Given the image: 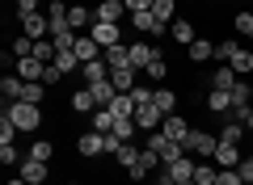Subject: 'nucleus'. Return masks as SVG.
Masks as SVG:
<instances>
[{"label": "nucleus", "instance_id": "obj_41", "mask_svg": "<svg viewBox=\"0 0 253 185\" xmlns=\"http://www.w3.org/2000/svg\"><path fill=\"white\" fill-rule=\"evenodd\" d=\"M165 76H169V68H165V59H152V63H148V80H152V84H161Z\"/></svg>", "mask_w": 253, "mask_h": 185}, {"label": "nucleus", "instance_id": "obj_55", "mask_svg": "<svg viewBox=\"0 0 253 185\" xmlns=\"http://www.w3.org/2000/svg\"><path fill=\"white\" fill-rule=\"evenodd\" d=\"M9 185H30V181H21V177H17V181H9Z\"/></svg>", "mask_w": 253, "mask_h": 185}, {"label": "nucleus", "instance_id": "obj_24", "mask_svg": "<svg viewBox=\"0 0 253 185\" xmlns=\"http://www.w3.org/2000/svg\"><path fill=\"white\" fill-rule=\"evenodd\" d=\"M207 110L224 118L228 110H232V93H224V88H211V93H207Z\"/></svg>", "mask_w": 253, "mask_h": 185}, {"label": "nucleus", "instance_id": "obj_33", "mask_svg": "<svg viewBox=\"0 0 253 185\" xmlns=\"http://www.w3.org/2000/svg\"><path fill=\"white\" fill-rule=\"evenodd\" d=\"M139 156H144V148H135V143H123V148L114 151V160H118V164H123V168H131V164H135Z\"/></svg>", "mask_w": 253, "mask_h": 185}, {"label": "nucleus", "instance_id": "obj_6", "mask_svg": "<svg viewBox=\"0 0 253 185\" xmlns=\"http://www.w3.org/2000/svg\"><path fill=\"white\" fill-rule=\"evenodd\" d=\"M126 51H131V68H135V72H148V63L161 59V51H156V46H148L144 38H139V42H131Z\"/></svg>", "mask_w": 253, "mask_h": 185}, {"label": "nucleus", "instance_id": "obj_16", "mask_svg": "<svg viewBox=\"0 0 253 185\" xmlns=\"http://www.w3.org/2000/svg\"><path fill=\"white\" fill-rule=\"evenodd\" d=\"M215 177H219L215 160H194V177H190L194 185H215Z\"/></svg>", "mask_w": 253, "mask_h": 185}, {"label": "nucleus", "instance_id": "obj_12", "mask_svg": "<svg viewBox=\"0 0 253 185\" xmlns=\"http://www.w3.org/2000/svg\"><path fill=\"white\" fill-rule=\"evenodd\" d=\"M21 34L34 38V42H38V38H51V17H46V13H34V17H26V21H21Z\"/></svg>", "mask_w": 253, "mask_h": 185}, {"label": "nucleus", "instance_id": "obj_11", "mask_svg": "<svg viewBox=\"0 0 253 185\" xmlns=\"http://www.w3.org/2000/svg\"><path fill=\"white\" fill-rule=\"evenodd\" d=\"M76 148H81V156H106V135L101 131H84L81 139H76Z\"/></svg>", "mask_w": 253, "mask_h": 185}, {"label": "nucleus", "instance_id": "obj_17", "mask_svg": "<svg viewBox=\"0 0 253 185\" xmlns=\"http://www.w3.org/2000/svg\"><path fill=\"white\" fill-rule=\"evenodd\" d=\"M236 80H241V76H236V72L228 68V63L211 68V88H224V93H232V88H236Z\"/></svg>", "mask_w": 253, "mask_h": 185}, {"label": "nucleus", "instance_id": "obj_47", "mask_svg": "<svg viewBox=\"0 0 253 185\" xmlns=\"http://www.w3.org/2000/svg\"><path fill=\"white\" fill-rule=\"evenodd\" d=\"M0 160H4V164H21V156H17V148H13V143H0Z\"/></svg>", "mask_w": 253, "mask_h": 185}, {"label": "nucleus", "instance_id": "obj_37", "mask_svg": "<svg viewBox=\"0 0 253 185\" xmlns=\"http://www.w3.org/2000/svg\"><path fill=\"white\" fill-rule=\"evenodd\" d=\"M9 51H13V59H30V55H34V38L17 34V38H13V46H9Z\"/></svg>", "mask_w": 253, "mask_h": 185}, {"label": "nucleus", "instance_id": "obj_23", "mask_svg": "<svg viewBox=\"0 0 253 185\" xmlns=\"http://www.w3.org/2000/svg\"><path fill=\"white\" fill-rule=\"evenodd\" d=\"M228 68H232L236 76H249V72H253V51H249V46H236L232 59H228Z\"/></svg>", "mask_w": 253, "mask_h": 185}, {"label": "nucleus", "instance_id": "obj_5", "mask_svg": "<svg viewBox=\"0 0 253 185\" xmlns=\"http://www.w3.org/2000/svg\"><path fill=\"white\" fill-rule=\"evenodd\" d=\"M123 17H131V13H126V4H118V0H101L97 9H93V21H106V26H118Z\"/></svg>", "mask_w": 253, "mask_h": 185}, {"label": "nucleus", "instance_id": "obj_14", "mask_svg": "<svg viewBox=\"0 0 253 185\" xmlns=\"http://www.w3.org/2000/svg\"><path fill=\"white\" fill-rule=\"evenodd\" d=\"M211 160H215L219 168H241V160H245V156H241V143H219Z\"/></svg>", "mask_w": 253, "mask_h": 185}, {"label": "nucleus", "instance_id": "obj_48", "mask_svg": "<svg viewBox=\"0 0 253 185\" xmlns=\"http://www.w3.org/2000/svg\"><path fill=\"white\" fill-rule=\"evenodd\" d=\"M236 173H241V181H245V185H253V151L241 160V168H236Z\"/></svg>", "mask_w": 253, "mask_h": 185}, {"label": "nucleus", "instance_id": "obj_4", "mask_svg": "<svg viewBox=\"0 0 253 185\" xmlns=\"http://www.w3.org/2000/svg\"><path fill=\"white\" fill-rule=\"evenodd\" d=\"M131 26L139 30V38H156V34H165V30H169L152 9H148V13H131Z\"/></svg>", "mask_w": 253, "mask_h": 185}, {"label": "nucleus", "instance_id": "obj_7", "mask_svg": "<svg viewBox=\"0 0 253 185\" xmlns=\"http://www.w3.org/2000/svg\"><path fill=\"white\" fill-rule=\"evenodd\" d=\"M46 173H51V168H46V160H34V156L17 164V177H21V181H30V185H42Z\"/></svg>", "mask_w": 253, "mask_h": 185}, {"label": "nucleus", "instance_id": "obj_51", "mask_svg": "<svg viewBox=\"0 0 253 185\" xmlns=\"http://www.w3.org/2000/svg\"><path fill=\"white\" fill-rule=\"evenodd\" d=\"M152 9V0H126V13H148Z\"/></svg>", "mask_w": 253, "mask_h": 185}, {"label": "nucleus", "instance_id": "obj_9", "mask_svg": "<svg viewBox=\"0 0 253 185\" xmlns=\"http://www.w3.org/2000/svg\"><path fill=\"white\" fill-rule=\"evenodd\" d=\"M165 114L156 110V101H148V106H135V126L139 131H161Z\"/></svg>", "mask_w": 253, "mask_h": 185}, {"label": "nucleus", "instance_id": "obj_46", "mask_svg": "<svg viewBox=\"0 0 253 185\" xmlns=\"http://www.w3.org/2000/svg\"><path fill=\"white\" fill-rule=\"evenodd\" d=\"M131 97H135V106H148V101L156 97V88H144V84H135V88H131Z\"/></svg>", "mask_w": 253, "mask_h": 185}, {"label": "nucleus", "instance_id": "obj_30", "mask_svg": "<svg viewBox=\"0 0 253 185\" xmlns=\"http://www.w3.org/2000/svg\"><path fill=\"white\" fill-rule=\"evenodd\" d=\"M68 106H72V114H93V110H97V101H93L89 88H81V93H72V101H68Z\"/></svg>", "mask_w": 253, "mask_h": 185}, {"label": "nucleus", "instance_id": "obj_26", "mask_svg": "<svg viewBox=\"0 0 253 185\" xmlns=\"http://www.w3.org/2000/svg\"><path fill=\"white\" fill-rule=\"evenodd\" d=\"M110 114L114 118H135V97H131V93H118V97L110 101Z\"/></svg>", "mask_w": 253, "mask_h": 185}, {"label": "nucleus", "instance_id": "obj_40", "mask_svg": "<svg viewBox=\"0 0 253 185\" xmlns=\"http://www.w3.org/2000/svg\"><path fill=\"white\" fill-rule=\"evenodd\" d=\"M114 122H118V118L110 114V110H97V114H93V131H101V135L114 131Z\"/></svg>", "mask_w": 253, "mask_h": 185}, {"label": "nucleus", "instance_id": "obj_15", "mask_svg": "<svg viewBox=\"0 0 253 185\" xmlns=\"http://www.w3.org/2000/svg\"><path fill=\"white\" fill-rule=\"evenodd\" d=\"M110 84H114L118 93H131V88L139 84V72L135 68H114V72H110Z\"/></svg>", "mask_w": 253, "mask_h": 185}, {"label": "nucleus", "instance_id": "obj_1", "mask_svg": "<svg viewBox=\"0 0 253 185\" xmlns=\"http://www.w3.org/2000/svg\"><path fill=\"white\" fill-rule=\"evenodd\" d=\"M4 118H9L17 131H38V122H42V106H30V101H13V106H4Z\"/></svg>", "mask_w": 253, "mask_h": 185}, {"label": "nucleus", "instance_id": "obj_34", "mask_svg": "<svg viewBox=\"0 0 253 185\" xmlns=\"http://www.w3.org/2000/svg\"><path fill=\"white\" fill-rule=\"evenodd\" d=\"M55 55H59V51H55L51 38H38V42H34V59L38 63H55Z\"/></svg>", "mask_w": 253, "mask_h": 185}, {"label": "nucleus", "instance_id": "obj_38", "mask_svg": "<svg viewBox=\"0 0 253 185\" xmlns=\"http://www.w3.org/2000/svg\"><path fill=\"white\" fill-rule=\"evenodd\" d=\"M46 17H51V26H68V4L63 0H51L46 4Z\"/></svg>", "mask_w": 253, "mask_h": 185}, {"label": "nucleus", "instance_id": "obj_21", "mask_svg": "<svg viewBox=\"0 0 253 185\" xmlns=\"http://www.w3.org/2000/svg\"><path fill=\"white\" fill-rule=\"evenodd\" d=\"M101 59H106L110 72H114V68H131V51H126L123 42H118V46H106V51H101Z\"/></svg>", "mask_w": 253, "mask_h": 185}, {"label": "nucleus", "instance_id": "obj_53", "mask_svg": "<svg viewBox=\"0 0 253 185\" xmlns=\"http://www.w3.org/2000/svg\"><path fill=\"white\" fill-rule=\"evenodd\" d=\"M152 185H177V181H173V177H169V168H161V173L152 177Z\"/></svg>", "mask_w": 253, "mask_h": 185}, {"label": "nucleus", "instance_id": "obj_58", "mask_svg": "<svg viewBox=\"0 0 253 185\" xmlns=\"http://www.w3.org/2000/svg\"><path fill=\"white\" fill-rule=\"evenodd\" d=\"M118 4H126V0H118Z\"/></svg>", "mask_w": 253, "mask_h": 185}, {"label": "nucleus", "instance_id": "obj_52", "mask_svg": "<svg viewBox=\"0 0 253 185\" xmlns=\"http://www.w3.org/2000/svg\"><path fill=\"white\" fill-rule=\"evenodd\" d=\"M118 148H123V139H118V135H106V156H114Z\"/></svg>", "mask_w": 253, "mask_h": 185}, {"label": "nucleus", "instance_id": "obj_32", "mask_svg": "<svg viewBox=\"0 0 253 185\" xmlns=\"http://www.w3.org/2000/svg\"><path fill=\"white\" fill-rule=\"evenodd\" d=\"M135 131H139V126H135V118H118V122H114V131H110V135H118L123 143H135Z\"/></svg>", "mask_w": 253, "mask_h": 185}, {"label": "nucleus", "instance_id": "obj_19", "mask_svg": "<svg viewBox=\"0 0 253 185\" xmlns=\"http://www.w3.org/2000/svg\"><path fill=\"white\" fill-rule=\"evenodd\" d=\"M165 168H169V177H173V181H190V177H194V160H190V151H186V156H177V160H169V164H165Z\"/></svg>", "mask_w": 253, "mask_h": 185}, {"label": "nucleus", "instance_id": "obj_31", "mask_svg": "<svg viewBox=\"0 0 253 185\" xmlns=\"http://www.w3.org/2000/svg\"><path fill=\"white\" fill-rule=\"evenodd\" d=\"M169 30H173V38H177V42L181 46H190V42H194V38H199V34H194V26H190V21H169Z\"/></svg>", "mask_w": 253, "mask_h": 185}, {"label": "nucleus", "instance_id": "obj_22", "mask_svg": "<svg viewBox=\"0 0 253 185\" xmlns=\"http://www.w3.org/2000/svg\"><path fill=\"white\" fill-rule=\"evenodd\" d=\"M89 93H93V101H97V110H110V101L118 97V88L110 84V80H97V84H89Z\"/></svg>", "mask_w": 253, "mask_h": 185}, {"label": "nucleus", "instance_id": "obj_3", "mask_svg": "<svg viewBox=\"0 0 253 185\" xmlns=\"http://www.w3.org/2000/svg\"><path fill=\"white\" fill-rule=\"evenodd\" d=\"M156 168H165V160H161V156H156V151H152V148H144V156H139V160H135V164L126 168V177H131V181H144V177H152V173H156Z\"/></svg>", "mask_w": 253, "mask_h": 185}, {"label": "nucleus", "instance_id": "obj_28", "mask_svg": "<svg viewBox=\"0 0 253 185\" xmlns=\"http://www.w3.org/2000/svg\"><path fill=\"white\" fill-rule=\"evenodd\" d=\"M190 59H194V63L215 59V42H207V38H194V42H190Z\"/></svg>", "mask_w": 253, "mask_h": 185}, {"label": "nucleus", "instance_id": "obj_57", "mask_svg": "<svg viewBox=\"0 0 253 185\" xmlns=\"http://www.w3.org/2000/svg\"><path fill=\"white\" fill-rule=\"evenodd\" d=\"M181 185H194V181H181Z\"/></svg>", "mask_w": 253, "mask_h": 185}, {"label": "nucleus", "instance_id": "obj_20", "mask_svg": "<svg viewBox=\"0 0 253 185\" xmlns=\"http://www.w3.org/2000/svg\"><path fill=\"white\" fill-rule=\"evenodd\" d=\"M215 139H219V143H241V139H245V122H232V118L224 114V122H219Z\"/></svg>", "mask_w": 253, "mask_h": 185}, {"label": "nucleus", "instance_id": "obj_18", "mask_svg": "<svg viewBox=\"0 0 253 185\" xmlns=\"http://www.w3.org/2000/svg\"><path fill=\"white\" fill-rule=\"evenodd\" d=\"M13 72H17L21 80H42V72H46V63H38L34 55H30V59H13Z\"/></svg>", "mask_w": 253, "mask_h": 185}, {"label": "nucleus", "instance_id": "obj_13", "mask_svg": "<svg viewBox=\"0 0 253 185\" xmlns=\"http://www.w3.org/2000/svg\"><path fill=\"white\" fill-rule=\"evenodd\" d=\"M161 131L169 135L173 143H186V135L194 131V126H190V122H186V118H181V114H165V122H161Z\"/></svg>", "mask_w": 253, "mask_h": 185}, {"label": "nucleus", "instance_id": "obj_39", "mask_svg": "<svg viewBox=\"0 0 253 185\" xmlns=\"http://www.w3.org/2000/svg\"><path fill=\"white\" fill-rule=\"evenodd\" d=\"M152 13L165 21V26H169V21H173V13H177V0H152Z\"/></svg>", "mask_w": 253, "mask_h": 185}, {"label": "nucleus", "instance_id": "obj_42", "mask_svg": "<svg viewBox=\"0 0 253 185\" xmlns=\"http://www.w3.org/2000/svg\"><path fill=\"white\" fill-rule=\"evenodd\" d=\"M236 46H241L236 38H228V42H215V59H219V63H228V59H232V51H236Z\"/></svg>", "mask_w": 253, "mask_h": 185}, {"label": "nucleus", "instance_id": "obj_56", "mask_svg": "<svg viewBox=\"0 0 253 185\" xmlns=\"http://www.w3.org/2000/svg\"><path fill=\"white\" fill-rule=\"evenodd\" d=\"M249 97H253V84H249Z\"/></svg>", "mask_w": 253, "mask_h": 185}, {"label": "nucleus", "instance_id": "obj_45", "mask_svg": "<svg viewBox=\"0 0 253 185\" xmlns=\"http://www.w3.org/2000/svg\"><path fill=\"white\" fill-rule=\"evenodd\" d=\"M215 185H245V181H241V173H236V168H219Z\"/></svg>", "mask_w": 253, "mask_h": 185}, {"label": "nucleus", "instance_id": "obj_2", "mask_svg": "<svg viewBox=\"0 0 253 185\" xmlns=\"http://www.w3.org/2000/svg\"><path fill=\"white\" fill-rule=\"evenodd\" d=\"M181 148L190 151V156H199V160H207V156H215V148H219V139L211 131H199V126H194V131L186 135V143H181Z\"/></svg>", "mask_w": 253, "mask_h": 185}, {"label": "nucleus", "instance_id": "obj_35", "mask_svg": "<svg viewBox=\"0 0 253 185\" xmlns=\"http://www.w3.org/2000/svg\"><path fill=\"white\" fill-rule=\"evenodd\" d=\"M232 30H236L241 38H253V13H249V9H241V13L232 17Z\"/></svg>", "mask_w": 253, "mask_h": 185}, {"label": "nucleus", "instance_id": "obj_43", "mask_svg": "<svg viewBox=\"0 0 253 185\" xmlns=\"http://www.w3.org/2000/svg\"><path fill=\"white\" fill-rule=\"evenodd\" d=\"M30 156H34V160H51V156H55V148H51L46 139H34V148H30Z\"/></svg>", "mask_w": 253, "mask_h": 185}, {"label": "nucleus", "instance_id": "obj_27", "mask_svg": "<svg viewBox=\"0 0 253 185\" xmlns=\"http://www.w3.org/2000/svg\"><path fill=\"white\" fill-rule=\"evenodd\" d=\"M76 55H81V68H84L89 59H101V46L93 42L89 34H81V38H76Z\"/></svg>", "mask_w": 253, "mask_h": 185}, {"label": "nucleus", "instance_id": "obj_59", "mask_svg": "<svg viewBox=\"0 0 253 185\" xmlns=\"http://www.w3.org/2000/svg\"><path fill=\"white\" fill-rule=\"evenodd\" d=\"M46 4H51V0H46Z\"/></svg>", "mask_w": 253, "mask_h": 185}, {"label": "nucleus", "instance_id": "obj_10", "mask_svg": "<svg viewBox=\"0 0 253 185\" xmlns=\"http://www.w3.org/2000/svg\"><path fill=\"white\" fill-rule=\"evenodd\" d=\"M68 26H72L76 34H89V30H93V9H84L81 0L68 4Z\"/></svg>", "mask_w": 253, "mask_h": 185}, {"label": "nucleus", "instance_id": "obj_29", "mask_svg": "<svg viewBox=\"0 0 253 185\" xmlns=\"http://www.w3.org/2000/svg\"><path fill=\"white\" fill-rule=\"evenodd\" d=\"M156 110H161V114H177V93H173V88H161L156 84Z\"/></svg>", "mask_w": 253, "mask_h": 185}, {"label": "nucleus", "instance_id": "obj_44", "mask_svg": "<svg viewBox=\"0 0 253 185\" xmlns=\"http://www.w3.org/2000/svg\"><path fill=\"white\" fill-rule=\"evenodd\" d=\"M13 9H17V21H26V17H34V13H38V0H17Z\"/></svg>", "mask_w": 253, "mask_h": 185}, {"label": "nucleus", "instance_id": "obj_54", "mask_svg": "<svg viewBox=\"0 0 253 185\" xmlns=\"http://www.w3.org/2000/svg\"><path fill=\"white\" fill-rule=\"evenodd\" d=\"M245 131H249V135H253V110H249V118H245Z\"/></svg>", "mask_w": 253, "mask_h": 185}, {"label": "nucleus", "instance_id": "obj_36", "mask_svg": "<svg viewBox=\"0 0 253 185\" xmlns=\"http://www.w3.org/2000/svg\"><path fill=\"white\" fill-rule=\"evenodd\" d=\"M55 68H59L63 76H68V72H76V68H81V55H76V51H59V55H55Z\"/></svg>", "mask_w": 253, "mask_h": 185}, {"label": "nucleus", "instance_id": "obj_25", "mask_svg": "<svg viewBox=\"0 0 253 185\" xmlns=\"http://www.w3.org/2000/svg\"><path fill=\"white\" fill-rule=\"evenodd\" d=\"M81 76H84V84H97V80H110V68H106V59H89L81 68Z\"/></svg>", "mask_w": 253, "mask_h": 185}, {"label": "nucleus", "instance_id": "obj_49", "mask_svg": "<svg viewBox=\"0 0 253 185\" xmlns=\"http://www.w3.org/2000/svg\"><path fill=\"white\" fill-rule=\"evenodd\" d=\"M59 80H63V72L55 68V63H46V72H42V84L51 88V84H59Z\"/></svg>", "mask_w": 253, "mask_h": 185}, {"label": "nucleus", "instance_id": "obj_50", "mask_svg": "<svg viewBox=\"0 0 253 185\" xmlns=\"http://www.w3.org/2000/svg\"><path fill=\"white\" fill-rule=\"evenodd\" d=\"M13 135H17V126L9 118H0V143H13Z\"/></svg>", "mask_w": 253, "mask_h": 185}, {"label": "nucleus", "instance_id": "obj_8", "mask_svg": "<svg viewBox=\"0 0 253 185\" xmlns=\"http://www.w3.org/2000/svg\"><path fill=\"white\" fill-rule=\"evenodd\" d=\"M89 38L101 46V51H106V46H118V38H123V26H106V21H93Z\"/></svg>", "mask_w": 253, "mask_h": 185}]
</instances>
